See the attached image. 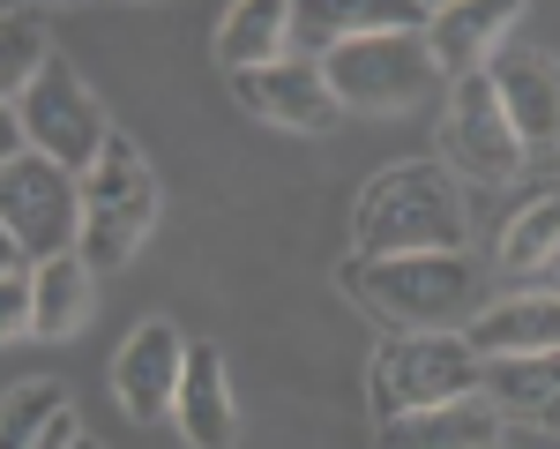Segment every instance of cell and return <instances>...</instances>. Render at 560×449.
<instances>
[{
	"label": "cell",
	"instance_id": "cell-10",
	"mask_svg": "<svg viewBox=\"0 0 560 449\" xmlns=\"http://www.w3.org/2000/svg\"><path fill=\"white\" fill-rule=\"evenodd\" d=\"M187 353H195V345H179L173 322H165V314H150L128 345L113 353V398H120V412H128V419H142V427H158V419L179 404Z\"/></svg>",
	"mask_w": 560,
	"mask_h": 449
},
{
	"label": "cell",
	"instance_id": "cell-14",
	"mask_svg": "<svg viewBox=\"0 0 560 449\" xmlns=\"http://www.w3.org/2000/svg\"><path fill=\"white\" fill-rule=\"evenodd\" d=\"M501 412L486 398H456L433 404V412H404V419H382L374 427V449H501Z\"/></svg>",
	"mask_w": 560,
	"mask_h": 449
},
{
	"label": "cell",
	"instance_id": "cell-24",
	"mask_svg": "<svg viewBox=\"0 0 560 449\" xmlns=\"http://www.w3.org/2000/svg\"><path fill=\"white\" fill-rule=\"evenodd\" d=\"M75 449H97V442H90V435H83V442H75Z\"/></svg>",
	"mask_w": 560,
	"mask_h": 449
},
{
	"label": "cell",
	"instance_id": "cell-18",
	"mask_svg": "<svg viewBox=\"0 0 560 449\" xmlns=\"http://www.w3.org/2000/svg\"><path fill=\"white\" fill-rule=\"evenodd\" d=\"M553 263H560V180H546L501 232V277H516V292H530Z\"/></svg>",
	"mask_w": 560,
	"mask_h": 449
},
{
	"label": "cell",
	"instance_id": "cell-3",
	"mask_svg": "<svg viewBox=\"0 0 560 449\" xmlns=\"http://www.w3.org/2000/svg\"><path fill=\"white\" fill-rule=\"evenodd\" d=\"M0 247L31 263L83 255V180L60 173L38 150H8L0 158Z\"/></svg>",
	"mask_w": 560,
	"mask_h": 449
},
{
	"label": "cell",
	"instance_id": "cell-17",
	"mask_svg": "<svg viewBox=\"0 0 560 449\" xmlns=\"http://www.w3.org/2000/svg\"><path fill=\"white\" fill-rule=\"evenodd\" d=\"M217 60H224L232 76H255V68L292 60V0H240V8H224V23H217Z\"/></svg>",
	"mask_w": 560,
	"mask_h": 449
},
{
	"label": "cell",
	"instance_id": "cell-25",
	"mask_svg": "<svg viewBox=\"0 0 560 449\" xmlns=\"http://www.w3.org/2000/svg\"><path fill=\"white\" fill-rule=\"evenodd\" d=\"M501 449H516V442H501Z\"/></svg>",
	"mask_w": 560,
	"mask_h": 449
},
{
	"label": "cell",
	"instance_id": "cell-15",
	"mask_svg": "<svg viewBox=\"0 0 560 449\" xmlns=\"http://www.w3.org/2000/svg\"><path fill=\"white\" fill-rule=\"evenodd\" d=\"M478 359H538L560 353V292H501L471 330Z\"/></svg>",
	"mask_w": 560,
	"mask_h": 449
},
{
	"label": "cell",
	"instance_id": "cell-7",
	"mask_svg": "<svg viewBox=\"0 0 560 449\" xmlns=\"http://www.w3.org/2000/svg\"><path fill=\"white\" fill-rule=\"evenodd\" d=\"M329 90H337L345 113H419L441 90V60L411 31H396V38H351L329 53Z\"/></svg>",
	"mask_w": 560,
	"mask_h": 449
},
{
	"label": "cell",
	"instance_id": "cell-8",
	"mask_svg": "<svg viewBox=\"0 0 560 449\" xmlns=\"http://www.w3.org/2000/svg\"><path fill=\"white\" fill-rule=\"evenodd\" d=\"M441 142H448V165H456V173H471V180H516L523 165H530L523 135L509 128V113H501L493 76H464V83H448Z\"/></svg>",
	"mask_w": 560,
	"mask_h": 449
},
{
	"label": "cell",
	"instance_id": "cell-9",
	"mask_svg": "<svg viewBox=\"0 0 560 449\" xmlns=\"http://www.w3.org/2000/svg\"><path fill=\"white\" fill-rule=\"evenodd\" d=\"M486 76L501 90V113L523 135L530 165H553V150H560V60L538 53V45H501Z\"/></svg>",
	"mask_w": 560,
	"mask_h": 449
},
{
	"label": "cell",
	"instance_id": "cell-11",
	"mask_svg": "<svg viewBox=\"0 0 560 449\" xmlns=\"http://www.w3.org/2000/svg\"><path fill=\"white\" fill-rule=\"evenodd\" d=\"M232 97L269 120V128H292V135H329L337 128V90H329V68L314 60H277V68H255V76H232Z\"/></svg>",
	"mask_w": 560,
	"mask_h": 449
},
{
	"label": "cell",
	"instance_id": "cell-12",
	"mask_svg": "<svg viewBox=\"0 0 560 449\" xmlns=\"http://www.w3.org/2000/svg\"><path fill=\"white\" fill-rule=\"evenodd\" d=\"M516 0H456V8H441L433 15V60H441V76L448 83H464V76H486L493 68V53L509 45V31H516Z\"/></svg>",
	"mask_w": 560,
	"mask_h": 449
},
{
	"label": "cell",
	"instance_id": "cell-21",
	"mask_svg": "<svg viewBox=\"0 0 560 449\" xmlns=\"http://www.w3.org/2000/svg\"><path fill=\"white\" fill-rule=\"evenodd\" d=\"M38 322V263L31 255H0V337H31Z\"/></svg>",
	"mask_w": 560,
	"mask_h": 449
},
{
	"label": "cell",
	"instance_id": "cell-23",
	"mask_svg": "<svg viewBox=\"0 0 560 449\" xmlns=\"http://www.w3.org/2000/svg\"><path fill=\"white\" fill-rule=\"evenodd\" d=\"M530 292H560V263L546 269V277H538V285H530Z\"/></svg>",
	"mask_w": 560,
	"mask_h": 449
},
{
	"label": "cell",
	"instance_id": "cell-4",
	"mask_svg": "<svg viewBox=\"0 0 560 449\" xmlns=\"http://www.w3.org/2000/svg\"><path fill=\"white\" fill-rule=\"evenodd\" d=\"M486 359L471 337H388L374 367H366V398L374 419H404V412H433V404L478 398Z\"/></svg>",
	"mask_w": 560,
	"mask_h": 449
},
{
	"label": "cell",
	"instance_id": "cell-13",
	"mask_svg": "<svg viewBox=\"0 0 560 449\" xmlns=\"http://www.w3.org/2000/svg\"><path fill=\"white\" fill-rule=\"evenodd\" d=\"M478 398L501 412V427L560 435V353H538V359H486Z\"/></svg>",
	"mask_w": 560,
	"mask_h": 449
},
{
	"label": "cell",
	"instance_id": "cell-2",
	"mask_svg": "<svg viewBox=\"0 0 560 449\" xmlns=\"http://www.w3.org/2000/svg\"><path fill=\"white\" fill-rule=\"evenodd\" d=\"M351 247L359 263H388V255H464L471 247V218H464V187L448 165H388L359 187L351 203Z\"/></svg>",
	"mask_w": 560,
	"mask_h": 449
},
{
	"label": "cell",
	"instance_id": "cell-1",
	"mask_svg": "<svg viewBox=\"0 0 560 449\" xmlns=\"http://www.w3.org/2000/svg\"><path fill=\"white\" fill-rule=\"evenodd\" d=\"M337 292L366 308L388 337H471L478 314L501 300V263L486 255H388V263L337 269Z\"/></svg>",
	"mask_w": 560,
	"mask_h": 449
},
{
	"label": "cell",
	"instance_id": "cell-16",
	"mask_svg": "<svg viewBox=\"0 0 560 449\" xmlns=\"http://www.w3.org/2000/svg\"><path fill=\"white\" fill-rule=\"evenodd\" d=\"M173 419H179V435H187V449H232L240 404H232V382H224L217 345H195V353H187V382H179Z\"/></svg>",
	"mask_w": 560,
	"mask_h": 449
},
{
	"label": "cell",
	"instance_id": "cell-5",
	"mask_svg": "<svg viewBox=\"0 0 560 449\" xmlns=\"http://www.w3.org/2000/svg\"><path fill=\"white\" fill-rule=\"evenodd\" d=\"M15 150H38V158H52L60 173H75L83 180L97 158H105V142H113V128H105V105L90 97V83L52 53L45 60V76L15 105Z\"/></svg>",
	"mask_w": 560,
	"mask_h": 449
},
{
	"label": "cell",
	"instance_id": "cell-22",
	"mask_svg": "<svg viewBox=\"0 0 560 449\" xmlns=\"http://www.w3.org/2000/svg\"><path fill=\"white\" fill-rule=\"evenodd\" d=\"M75 442H83V419H75V404H68V412H52V427L31 435L23 449H75Z\"/></svg>",
	"mask_w": 560,
	"mask_h": 449
},
{
	"label": "cell",
	"instance_id": "cell-6",
	"mask_svg": "<svg viewBox=\"0 0 560 449\" xmlns=\"http://www.w3.org/2000/svg\"><path fill=\"white\" fill-rule=\"evenodd\" d=\"M150 225H158V173L142 165V150H135L128 135H113L105 158L83 173V255H90V269L128 263L135 247L150 240Z\"/></svg>",
	"mask_w": 560,
	"mask_h": 449
},
{
	"label": "cell",
	"instance_id": "cell-19",
	"mask_svg": "<svg viewBox=\"0 0 560 449\" xmlns=\"http://www.w3.org/2000/svg\"><path fill=\"white\" fill-rule=\"evenodd\" d=\"M90 292H97V269H90V255L38 263V322H31V337H45V345L75 337V330L90 322Z\"/></svg>",
	"mask_w": 560,
	"mask_h": 449
},
{
	"label": "cell",
	"instance_id": "cell-20",
	"mask_svg": "<svg viewBox=\"0 0 560 449\" xmlns=\"http://www.w3.org/2000/svg\"><path fill=\"white\" fill-rule=\"evenodd\" d=\"M45 60H52V45H45L38 15H8L0 23V90H8V105L45 76Z\"/></svg>",
	"mask_w": 560,
	"mask_h": 449
}]
</instances>
